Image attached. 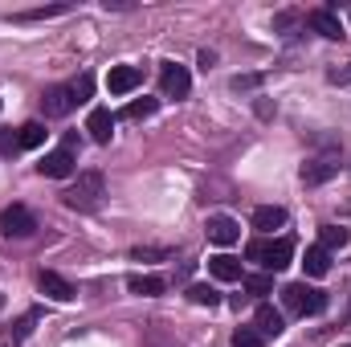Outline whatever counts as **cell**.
<instances>
[{"mask_svg":"<svg viewBox=\"0 0 351 347\" xmlns=\"http://www.w3.org/2000/svg\"><path fill=\"white\" fill-rule=\"evenodd\" d=\"M102 196H106V180H102V172H82L66 192H62L66 208H74V213H94V208L102 204Z\"/></svg>","mask_w":351,"mask_h":347,"instance_id":"1","label":"cell"},{"mask_svg":"<svg viewBox=\"0 0 351 347\" xmlns=\"http://www.w3.org/2000/svg\"><path fill=\"white\" fill-rule=\"evenodd\" d=\"M245 258L278 274V270H286L290 258H294V241H290V237H278V241H250V246H245Z\"/></svg>","mask_w":351,"mask_h":347,"instance_id":"2","label":"cell"},{"mask_svg":"<svg viewBox=\"0 0 351 347\" xmlns=\"http://www.w3.org/2000/svg\"><path fill=\"white\" fill-rule=\"evenodd\" d=\"M282 302H286V311L290 315H319L323 307H327V294L323 290H315V286H306V282H290L286 290H282Z\"/></svg>","mask_w":351,"mask_h":347,"instance_id":"3","label":"cell"},{"mask_svg":"<svg viewBox=\"0 0 351 347\" xmlns=\"http://www.w3.org/2000/svg\"><path fill=\"white\" fill-rule=\"evenodd\" d=\"M37 229V217L25 204H8L0 208V237H29Z\"/></svg>","mask_w":351,"mask_h":347,"instance_id":"4","label":"cell"},{"mask_svg":"<svg viewBox=\"0 0 351 347\" xmlns=\"http://www.w3.org/2000/svg\"><path fill=\"white\" fill-rule=\"evenodd\" d=\"M160 90H164L168 98H184V94L192 90V74H188L184 66H176V62H168V66L160 70Z\"/></svg>","mask_w":351,"mask_h":347,"instance_id":"5","label":"cell"},{"mask_svg":"<svg viewBox=\"0 0 351 347\" xmlns=\"http://www.w3.org/2000/svg\"><path fill=\"white\" fill-rule=\"evenodd\" d=\"M74 152L70 147H58V152H49L37 168H41V176H49V180H66V176H74Z\"/></svg>","mask_w":351,"mask_h":347,"instance_id":"6","label":"cell"},{"mask_svg":"<svg viewBox=\"0 0 351 347\" xmlns=\"http://www.w3.org/2000/svg\"><path fill=\"white\" fill-rule=\"evenodd\" d=\"M41 106H45V115H49V119H66L78 102H74V90H70V86H49V90H45V98H41Z\"/></svg>","mask_w":351,"mask_h":347,"instance_id":"7","label":"cell"},{"mask_svg":"<svg viewBox=\"0 0 351 347\" xmlns=\"http://www.w3.org/2000/svg\"><path fill=\"white\" fill-rule=\"evenodd\" d=\"M139 82H143V70H139V66H114V70L106 74V90H110V94H131Z\"/></svg>","mask_w":351,"mask_h":347,"instance_id":"8","label":"cell"},{"mask_svg":"<svg viewBox=\"0 0 351 347\" xmlns=\"http://www.w3.org/2000/svg\"><path fill=\"white\" fill-rule=\"evenodd\" d=\"M37 286H41V294H49L53 302H70L78 290L62 278V274H53V270H41V278H37Z\"/></svg>","mask_w":351,"mask_h":347,"instance_id":"9","label":"cell"},{"mask_svg":"<svg viewBox=\"0 0 351 347\" xmlns=\"http://www.w3.org/2000/svg\"><path fill=\"white\" fill-rule=\"evenodd\" d=\"M306 25H311L315 33H323V37H331V41H339V37H343V25H339V16H335L331 8H315V12L306 16Z\"/></svg>","mask_w":351,"mask_h":347,"instance_id":"10","label":"cell"},{"mask_svg":"<svg viewBox=\"0 0 351 347\" xmlns=\"http://www.w3.org/2000/svg\"><path fill=\"white\" fill-rule=\"evenodd\" d=\"M241 237V225L233 221V217H208V241H217V246H233Z\"/></svg>","mask_w":351,"mask_h":347,"instance_id":"11","label":"cell"},{"mask_svg":"<svg viewBox=\"0 0 351 347\" xmlns=\"http://www.w3.org/2000/svg\"><path fill=\"white\" fill-rule=\"evenodd\" d=\"M86 131H90V139L94 143H110V135H114V115L110 110H90V119H86Z\"/></svg>","mask_w":351,"mask_h":347,"instance_id":"12","label":"cell"},{"mask_svg":"<svg viewBox=\"0 0 351 347\" xmlns=\"http://www.w3.org/2000/svg\"><path fill=\"white\" fill-rule=\"evenodd\" d=\"M254 319H258V335H262V339H274V335H282V327H286L282 311H274L269 302H262V307H258V315H254Z\"/></svg>","mask_w":351,"mask_h":347,"instance_id":"13","label":"cell"},{"mask_svg":"<svg viewBox=\"0 0 351 347\" xmlns=\"http://www.w3.org/2000/svg\"><path fill=\"white\" fill-rule=\"evenodd\" d=\"M127 290H131V294H143V298H156V294L168 290V282L156 278V274H131V278H127Z\"/></svg>","mask_w":351,"mask_h":347,"instance_id":"14","label":"cell"},{"mask_svg":"<svg viewBox=\"0 0 351 347\" xmlns=\"http://www.w3.org/2000/svg\"><path fill=\"white\" fill-rule=\"evenodd\" d=\"M335 172H339L335 160H327V156L323 160H311V164H302V184H327Z\"/></svg>","mask_w":351,"mask_h":347,"instance_id":"15","label":"cell"},{"mask_svg":"<svg viewBox=\"0 0 351 347\" xmlns=\"http://www.w3.org/2000/svg\"><path fill=\"white\" fill-rule=\"evenodd\" d=\"M282 225H286V208H278V204H262L254 213V229H262V233H274Z\"/></svg>","mask_w":351,"mask_h":347,"instance_id":"16","label":"cell"},{"mask_svg":"<svg viewBox=\"0 0 351 347\" xmlns=\"http://www.w3.org/2000/svg\"><path fill=\"white\" fill-rule=\"evenodd\" d=\"M208 270H213V278H221V282H237V278H241V261L229 258V254L208 258Z\"/></svg>","mask_w":351,"mask_h":347,"instance_id":"17","label":"cell"},{"mask_svg":"<svg viewBox=\"0 0 351 347\" xmlns=\"http://www.w3.org/2000/svg\"><path fill=\"white\" fill-rule=\"evenodd\" d=\"M16 139H21V152L41 147V143H45V127H41V123H25V127H16Z\"/></svg>","mask_w":351,"mask_h":347,"instance_id":"18","label":"cell"},{"mask_svg":"<svg viewBox=\"0 0 351 347\" xmlns=\"http://www.w3.org/2000/svg\"><path fill=\"white\" fill-rule=\"evenodd\" d=\"M319 246L323 250H343L348 246V229L343 225H323L319 229Z\"/></svg>","mask_w":351,"mask_h":347,"instance_id":"19","label":"cell"},{"mask_svg":"<svg viewBox=\"0 0 351 347\" xmlns=\"http://www.w3.org/2000/svg\"><path fill=\"white\" fill-rule=\"evenodd\" d=\"M302 265H306V274H311V278H323V274L331 270V261H327V250H323V246L306 250V258H302Z\"/></svg>","mask_w":351,"mask_h":347,"instance_id":"20","label":"cell"},{"mask_svg":"<svg viewBox=\"0 0 351 347\" xmlns=\"http://www.w3.org/2000/svg\"><path fill=\"white\" fill-rule=\"evenodd\" d=\"M156 106H160L156 98H135V102L123 110V119H152V115H156Z\"/></svg>","mask_w":351,"mask_h":347,"instance_id":"21","label":"cell"},{"mask_svg":"<svg viewBox=\"0 0 351 347\" xmlns=\"http://www.w3.org/2000/svg\"><path fill=\"white\" fill-rule=\"evenodd\" d=\"M70 12V4H53V8H29V12H16V21H41V16H62Z\"/></svg>","mask_w":351,"mask_h":347,"instance_id":"22","label":"cell"},{"mask_svg":"<svg viewBox=\"0 0 351 347\" xmlns=\"http://www.w3.org/2000/svg\"><path fill=\"white\" fill-rule=\"evenodd\" d=\"M274 290V282L265 278V274H254V278H245V294H254V298H265Z\"/></svg>","mask_w":351,"mask_h":347,"instance_id":"23","label":"cell"},{"mask_svg":"<svg viewBox=\"0 0 351 347\" xmlns=\"http://www.w3.org/2000/svg\"><path fill=\"white\" fill-rule=\"evenodd\" d=\"M233 347H262L258 327H237V331H233Z\"/></svg>","mask_w":351,"mask_h":347,"instance_id":"24","label":"cell"},{"mask_svg":"<svg viewBox=\"0 0 351 347\" xmlns=\"http://www.w3.org/2000/svg\"><path fill=\"white\" fill-rule=\"evenodd\" d=\"M188 298H192L196 307H217V302H221V298H217V290H208V286H192V290H188Z\"/></svg>","mask_w":351,"mask_h":347,"instance_id":"25","label":"cell"},{"mask_svg":"<svg viewBox=\"0 0 351 347\" xmlns=\"http://www.w3.org/2000/svg\"><path fill=\"white\" fill-rule=\"evenodd\" d=\"M70 90H74V102H86L90 90H94V78H90V74H82V78H74V82H70Z\"/></svg>","mask_w":351,"mask_h":347,"instance_id":"26","label":"cell"},{"mask_svg":"<svg viewBox=\"0 0 351 347\" xmlns=\"http://www.w3.org/2000/svg\"><path fill=\"white\" fill-rule=\"evenodd\" d=\"M12 152H21L16 131H0V156H12Z\"/></svg>","mask_w":351,"mask_h":347,"instance_id":"27","label":"cell"},{"mask_svg":"<svg viewBox=\"0 0 351 347\" xmlns=\"http://www.w3.org/2000/svg\"><path fill=\"white\" fill-rule=\"evenodd\" d=\"M254 86H262V74H237L233 78V90H254Z\"/></svg>","mask_w":351,"mask_h":347,"instance_id":"28","label":"cell"},{"mask_svg":"<svg viewBox=\"0 0 351 347\" xmlns=\"http://www.w3.org/2000/svg\"><path fill=\"white\" fill-rule=\"evenodd\" d=\"M131 258L135 261H156V258H168V250H143V246H139V250H131Z\"/></svg>","mask_w":351,"mask_h":347,"instance_id":"29","label":"cell"},{"mask_svg":"<svg viewBox=\"0 0 351 347\" xmlns=\"http://www.w3.org/2000/svg\"><path fill=\"white\" fill-rule=\"evenodd\" d=\"M327 78H331V82H335V86H343V82H351V66H343V70H331V74H327Z\"/></svg>","mask_w":351,"mask_h":347,"instance_id":"30","label":"cell"},{"mask_svg":"<svg viewBox=\"0 0 351 347\" xmlns=\"http://www.w3.org/2000/svg\"><path fill=\"white\" fill-rule=\"evenodd\" d=\"M29 331H33V315H25V319L16 323V335H29Z\"/></svg>","mask_w":351,"mask_h":347,"instance_id":"31","label":"cell"},{"mask_svg":"<svg viewBox=\"0 0 351 347\" xmlns=\"http://www.w3.org/2000/svg\"><path fill=\"white\" fill-rule=\"evenodd\" d=\"M348 16H351V12H348Z\"/></svg>","mask_w":351,"mask_h":347,"instance_id":"32","label":"cell"}]
</instances>
